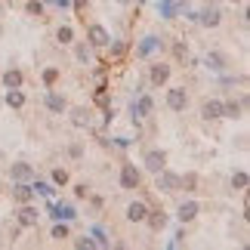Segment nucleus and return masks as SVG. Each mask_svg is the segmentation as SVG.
<instances>
[{"mask_svg":"<svg viewBox=\"0 0 250 250\" xmlns=\"http://www.w3.org/2000/svg\"><path fill=\"white\" fill-rule=\"evenodd\" d=\"M146 216H148V207L142 204V201H133V204L127 207V219H130V223H146Z\"/></svg>","mask_w":250,"mask_h":250,"instance_id":"6e6552de","label":"nucleus"},{"mask_svg":"<svg viewBox=\"0 0 250 250\" xmlns=\"http://www.w3.org/2000/svg\"><path fill=\"white\" fill-rule=\"evenodd\" d=\"M146 219L151 223V229H164V226H167V216H164V213H161V216L155 213V216H146Z\"/></svg>","mask_w":250,"mask_h":250,"instance_id":"6ab92c4d","label":"nucleus"},{"mask_svg":"<svg viewBox=\"0 0 250 250\" xmlns=\"http://www.w3.org/2000/svg\"><path fill=\"white\" fill-rule=\"evenodd\" d=\"M201 118H204V121H216V118H223V102L207 99L204 105H201Z\"/></svg>","mask_w":250,"mask_h":250,"instance_id":"0eeeda50","label":"nucleus"},{"mask_svg":"<svg viewBox=\"0 0 250 250\" xmlns=\"http://www.w3.org/2000/svg\"><path fill=\"white\" fill-rule=\"evenodd\" d=\"M3 83L9 86V90H16V86H22V71H16V68H9L3 74Z\"/></svg>","mask_w":250,"mask_h":250,"instance_id":"ddd939ff","label":"nucleus"},{"mask_svg":"<svg viewBox=\"0 0 250 250\" xmlns=\"http://www.w3.org/2000/svg\"><path fill=\"white\" fill-rule=\"evenodd\" d=\"M28 13H31V16H43V6L41 3H28Z\"/></svg>","mask_w":250,"mask_h":250,"instance_id":"393cba45","label":"nucleus"},{"mask_svg":"<svg viewBox=\"0 0 250 250\" xmlns=\"http://www.w3.org/2000/svg\"><path fill=\"white\" fill-rule=\"evenodd\" d=\"M71 37H74V31H71L68 25H62V28H59V41H62V43H71Z\"/></svg>","mask_w":250,"mask_h":250,"instance_id":"aec40b11","label":"nucleus"},{"mask_svg":"<svg viewBox=\"0 0 250 250\" xmlns=\"http://www.w3.org/2000/svg\"><path fill=\"white\" fill-rule=\"evenodd\" d=\"M46 105H50L53 111H65V99H62V96H56V93L50 96V99H46Z\"/></svg>","mask_w":250,"mask_h":250,"instance_id":"a211bd4d","label":"nucleus"},{"mask_svg":"<svg viewBox=\"0 0 250 250\" xmlns=\"http://www.w3.org/2000/svg\"><path fill=\"white\" fill-rule=\"evenodd\" d=\"M164 167H167V155H164V151H158V148H151L148 155H146V170L158 173V170H164Z\"/></svg>","mask_w":250,"mask_h":250,"instance_id":"20e7f679","label":"nucleus"},{"mask_svg":"<svg viewBox=\"0 0 250 250\" xmlns=\"http://www.w3.org/2000/svg\"><path fill=\"white\" fill-rule=\"evenodd\" d=\"M151 111V99H142L139 102V114H148Z\"/></svg>","mask_w":250,"mask_h":250,"instance_id":"a878e982","label":"nucleus"},{"mask_svg":"<svg viewBox=\"0 0 250 250\" xmlns=\"http://www.w3.org/2000/svg\"><path fill=\"white\" fill-rule=\"evenodd\" d=\"M53 182H56V186H65V182H68V173H65V170H53Z\"/></svg>","mask_w":250,"mask_h":250,"instance_id":"4be33fe9","label":"nucleus"},{"mask_svg":"<svg viewBox=\"0 0 250 250\" xmlns=\"http://www.w3.org/2000/svg\"><path fill=\"white\" fill-rule=\"evenodd\" d=\"M37 219H41V213H37V207L25 204L22 210H19V226H25V229H34V226H37Z\"/></svg>","mask_w":250,"mask_h":250,"instance_id":"39448f33","label":"nucleus"},{"mask_svg":"<svg viewBox=\"0 0 250 250\" xmlns=\"http://www.w3.org/2000/svg\"><path fill=\"white\" fill-rule=\"evenodd\" d=\"M179 186L191 191V188H195V186H198V176H195V173H186V176H179Z\"/></svg>","mask_w":250,"mask_h":250,"instance_id":"f3484780","label":"nucleus"},{"mask_svg":"<svg viewBox=\"0 0 250 250\" xmlns=\"http://www.w3.org/2000/svg\"><path fill=\"white\" fill-rule=\"evenodd\" d=\"M31 167H28V164H13V167H9V176H13V179H31Z\"/></svg>","mask_w":250,"mask_h":250,"instance_id":"9b49d317","label":"nucleus"},{"mask_svg":"<svg viewBox=\"0 0 250 250\" xmlns=\"http://www.w3.org/2000/svg\"><path fill=\"white\" fill-rule=\"evenodd\" d=\"M179 188V176L176 173H170L167 167L158 170V191H176Z\"/></svg>","mask_w":250,"mask_h":250,"instance_id":"f03ea898","label":"nucleus"},{"mask_svg":"<svg viewBox=\"0 0 250 250\" xmlns=\"http://www.w3.org/2000/svg\"><path fill=\"white\" fill-rule=\"evenodd\" d=\"M167 108H170V111H186V108H188V93H186V86H173V90H167Z\"/></svg>","mask_w":250,"mask_h":250,"instance_id":"f257e3e1","label":"nucleus"},{"mask_svg":"<svg viewBox=\"0 0 250 250\" xmlns=\"http://www.w3.org/2000/svg\"><path fill=\"white\" fill-rule=\"evenodd\" d=\"M13 198L19 201V204H28V201L34 198V191H31V186H19V188L13 191Z\"/></svg>","mask_w":250,"mask_h":250,"instance_id":"2eb2a0df","label":"nucleus"},{"mask_svg":"<svg viewBox=\"0 0 250 250\" xmlns=\"http://www.w3.org/2000/svg\"><path fill=\"white\" fill-rule=\"evenodd\" d=\"M201 25H207V28H216V25H219V9H207V13L201 16Z\"/></svg>","mask_w":250,"mask_h":250,"instance_id":"dca6fc26","label":"nucleus"},{"mask_svg":"<svg viewBox=\"0 0 250 250\" xmlns=\"http://www.w3.org/2000/svg\"><path fill=\"white\" fill-rule=\"evenodd\" d=\"M139 170L133 167V164H124V170H121V186L124 188H139Z\"/></svg>","mask_w":250,"mask_h":250,"instance_id":"7ed1b4c3","label":"nucleus"},{"mask_svg":"<svg viewBox=\"0 0 250 250\" xmlns=\"http://www.w3.org/2000/svg\"><path fill=\"white\" fill-rule=\"evenodd\" d=\"M86 37H90V43H93V46H99V50H102V46H108V41H111V37H108V31H105L102 25H90V31H86Z\"/></svg>","mask_w":250,"mask_h":250,"instance_id":"423d86ee","label":"nucleus"},{"mask_svg":"<svg viewBox=\"0 0 250 250\" xmlns=\"http://www.w3.org/2000/svg\"><path fill=\"white\" fill-rule=\"evenodd\" d=\"M167 78H170V65H164V62L151 65V83H155V86L167 83Z\"/></svg>","mask_w":250,"mask_h":250,"instance_id":"1a4fd4ad","label":"nucleus"},{"mask_svg":"<svg viewBox=\"0 0 250 250\" xmlns=\"http://www.w3.org/2000/svg\"><path fill=\"white\" fill-rule=\"evenodd\" d=\"M118 3H130V0H118Z\"/></svg>","mask_w":250,"mask_h":250,"instance_id":"cd10ccee","label":"nucleus"},{"mask_svg":"<svg viewBox=\"0 0 250 250\" xmlns=\"http://www.w3.org/2000/svg\"><path fill=\"white\" fill-rule=\"evenodd\" d=\"M207 68L223 71V68H226V56H223V53H207Z\"/></svg>","mask_w":250,"mask_h":250,"instance_id":"f8f14e48","label":"nucleus"},{"mask_svg":"<svg viewBox=\"0 0 250 250\" xmlns=\"http://www.w3.org/2000/svg\"><path fill=\"white\" fill-rule=\"evenodd\" d=\"M198 210H201V207H198V201H188V204H182V207H179V213H176V216L182 219V223H191V219L198 216Z\"/></svg>","mask_w":250,"mask_h":250,"instance_id":"9d476101","label":"nucleus"},{"mask_svg":"<svg viewBox=\"0 0 250 250\" xmlns=\"http://www.w3.org/2000/svg\"><path fill=\"white\" fill-rule=\"evenodd\" d=\"M56 216H65V219H74V207H56Z\"/></svg>","mask_w":250,"mask_h":250,"instance_id":"b1692460","label":"nucleus"},{"mask_svg":"<svg viewBox=\"0 0 250 250\" xmlns=\"http://www.w3.org/2000/svg\"><path fill=\"white\" fill-rule=\"evenodd\" d=\"M6 105H9V108H22V105H25V96L19 93V86L6 93Z\"/></svg>","mask_w":250,"mask_h":250,"instance_id":"4468645a","label":"nucleus"},{"mask_svg":"<svg viewBox=\"0 0 250 250\" xmlns=\"http://www.w3.org/2000/svg\"><path fill=\"white\" fill-rule=\"evenodd\" d=\"M232 186L235 188H247V173H235V176H232Z\"/></svg>","mask_w":250,"mask_h":250,"instance_id":"412c9836","label":"nucleus"},{"mask_svg":"<svg viewBox=\"0 0 250 250\" xmlns=\"http://www.w3.org/2000/svg\"><path fill=\"white\" fill-rule=\"evenodd\" d=\"M56 78H59V71H56V68H50V71H46V74H43V81H46V83H53Z\"/></svg>","mask_w":250,"mask_h":250,"instance_id":"bb28decb","label":"nucleus"},{"mask_svg":"<svg viewBox=\"0 0 250 250\" xmlns=\"http://www.w3.org/2000/svg\"><path fill=\"white\" fill-rule=\"evenodd\" d=\"M53 238H56V241L68 238V226H53Z\"/></svg>","mask_w":250,"mask_h":250,"instance_id":"5701e85b","label":"nucleus"}]
</instances>
